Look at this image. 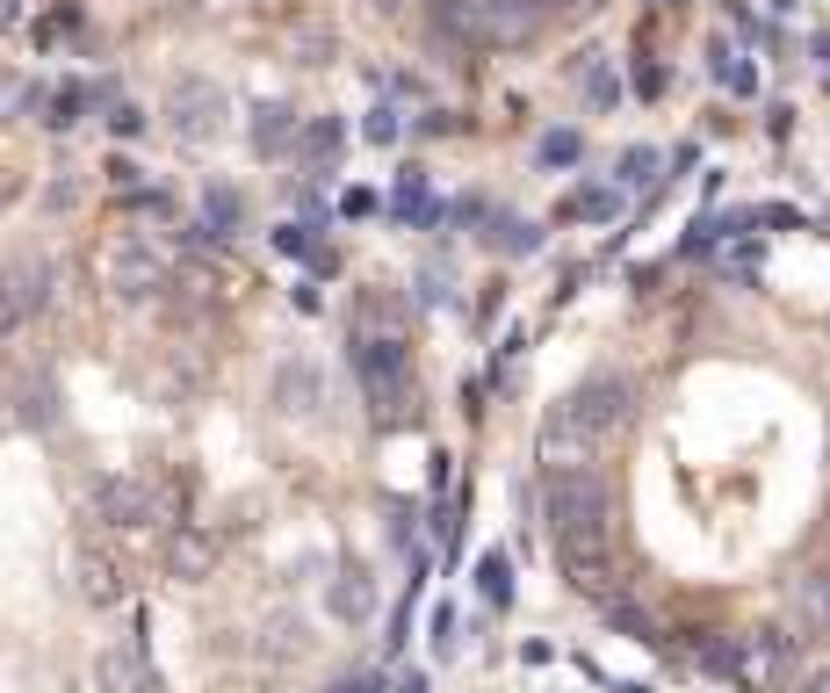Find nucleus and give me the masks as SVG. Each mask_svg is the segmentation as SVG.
<instances>
[{"label": "nucleus", "instance_id": "obj_31", "mask_svg": "<svg viewBox=\"0 0 830 693\" xmlns=\"http://www.w3.org/2000/svg\"><path fill=\"white\" fill-rule=\"evenodd\" d=\"M368 145H398V109H368Z\"/></svg>", "mask_w": 830, "mask_h": 693}, {"label": "nucleus", "instance_id": "obj_4", "mask_svg": "<svg viewBox=\"0 0 830 693\" xmlns=\"http://www.w3.org/2000/svg\"><path fill=\"white\" fill-rule=\"evenodd\" d=\"M354 376H362L368 412H376L383 427H398V419L412 412V354H405L398 332H362V340H354Z\"/></svg>", "mask_w": 830, "mask_h": 693}, {"label": "nucleus", "instance_id": "obj_17", "mask_svg": "<svg viewBox=\"0 0 830 693\" xmlns=\"http://www.w3.org/2000/svg\"><path fill=\"white\" fill-rule=\"evenodd\" d=\"M708 66H715V80H723L729 94H759V66H751V58H737L729 44H715V52H708Z\"/></svg>", "mask_w": 830, "mask_h": 693}, {"label": "nucleus", "instance_id": "obj_37", "mask_svg": "<svg viewBox=\"0 0 830 693\" xmlns=\"http://www.w3.org/2000/svg\"><path fill=\"white\" fill-rule=\"evenodd\" d=\"M15 22H22V0H0V36L15 30Z\"/></svg>", "mask_w": 830, "mask_h": 693}, {"label": "nucleus", "instance_id": "obj_28", "mask_svg": "<svg viewBox=\"0 0 830 693\" xmlns=\"http://www.w3.org/2000/svg\"><path fill=\"white\" fill-rule=\"evenodd\" d=\"M275 253H296V260H311V253H318L311 225H296V217H289V225H275Z\"/></svg>", "mask_w": 830, "mask_h": 693}, {"label": "nucleus", "instance_id": "obj_9", "mask_svg": "<svg viewBox=\"0 0 830 693\" xmlns=\"http://www.w3.org/2000/svg\"><path fill=\"white\" fill-rule=\"evenodd\" d=\"M94 686L102 693H159V672H152V658H145V643L138 636L109 643L102 658H94Z\"/></svg>", "mask_w": 830, "mask_h": 693}, {"label": "nucleus", "instance_id": "obj_23", "mask_svg": "<svg viewBox=\"0 0 830 693\" xmlns=\"http://www.w3.org/2000/svg\"><path fill=\"white\" fill-rule=\"evenodd\" d=\"M30 102H36V80H30V72H0V123H15Z\"/></svg>", "mask_w": 830, "mask_h": 693}, {"label": "nucleus", "instance_id": "obj_35", "mask_svg": "<svg viewBox=\"0 0 830 693\" xmlns=\"http://www.w3.org/2000/svg\"><path fill=\"white\" fill-rule=\"evenodd\" d=\"M592 8H600V0H542V15H592Z\"/></svg>", "mask_w": 830, "mask_h": 693}, {"label": "nucleus", "instance_id": "obj_21", "mask_svg": "<svg viewBox=\"0 0 830 693\" xmlns=\"http://www.w3.org/2000/svg\"><path fill=\"white\" fill-rule=\"evenodd\" d=\"M622 209V189H578L571 203H564V217H585V225H606Z\"/></svg>", "mask_w": 830, "mask_h": 693}, {"label": "nucleus", "instance_id": "obj_2", "mask_svg": "<svg viewBox=\"0 0 830 693\" xmlns=\"http://www.w3.org/2000/svg\"><path fill=\"white\" fill-rule=\"evenodd\" d=\"M628 419H636V383L628 376H592V383H578L571 398L549 405V419H542V455H549V469L556 463H592Z\"/></svg>", "mask_w": 830, "mask_h": 693}, {"label": "nucleus", "instance_id": "obj_27", "mask_svg": "<svg viewBox=\"0 0 830 693\" xmlns=\"http://www.w3.org/2000/svg\"><path fill=\"white\" fill-rule=\"evenodd\" d=\"M491 239H499L505 253H535L542 231H535V225H520V217H499V231H491Z\"/></svg>", "mask_w": 830, "mask_h": 693}, {"label": "nucleus", "instance_id": "obj_5", "mask_svg": "<svg viewBox=\"0 0 830 693\" xmlns=\"http://www.w3.org/2000/svg\"><path fill=\"white\" fill-rule=\"evenodd\" d=\"M225 116H231V102H225L217 80H173L167 87V130L181 145H217L225 138Z\"/></svg>", "mask_w": 830, "mask_h": 693}, {"label": "nucleus", "instance_id": "obj_32", "mask_svg": "<svg viewBox=\"0 0 830 693\" xmlns=\"http://www.w3.org/2000/svg\"><path fill=\"white\" fill-rule=\"evenodd\" d=\"M109 130H116V138H138V130H145V109L138 102H116V109H109Z\"/></svg>", "mask_w": 830, "mask_h": 693}, {"label": "nucleus", "instance_id": "obj_39", "mask_svg": "<svg viewBox=\"0 0 830 693\" xmlns=\"http://www.w3.org/2000/svg\"><path fill=\"white\" fill-rule=\"evenodd\" d=\"M0 203H8V173H0Z\"/></svg>", "mask_w": 830, "mask_h": 693}, {"label": "nucleus", "instance_id": "obj_38", "mask_svg": "<svg viewBox=\"0 0 830 693\" xmlns=\"http://www.w3.org/2000/svg\"><path fill=\"white\" fill-rule=\"evenodd\" d=\"M398 693H427V672H412V679H405V686Z\"/></svg>", "mask_w": 830, "mask_h": 693}, {"label": "nucleus", "instance_id": "obj_3", "mask_svg": "<svg viewBox=\"0 0 830 693\" xmlns=\"http://www.w3.org/2000/svg\"><path fill=\"white\" fill-rule=\"evenodd\" d=\"M102 289H109V304H123V311H145V304H159V296L173 289V260L159 253L145 231H116V239L102 246Z\"/></svg>", "mask_w": 830, "mask_h": 693}, {"label": "nucleus", "instance_id": "obj_36", "mask_svg": "<svg viewBox=\"0 0 830 693\" xmlns=\"http://www.w3.org/2000/svg\"><path fill=\"white\" fill-rule=\"evenodd\" d=\"M332 693H383L376 672H354V679H332Z\"/></svg>", "mask_w": 830, "mask_h": 693}, {"label": "nucleus", "instance_id": "obj_7", "mask_svg": "<svg viewBox=\"0 0 830 693\" xmlns=\"http://www.w3.org/2000/svg\"><path fill=\"white\" fill-rule=\"evenodd\" d=\"M72 586H80L87 606H123L138 578H130V564H123L116 549H102V542H80V549H72Z\"/></svg>", "mask_w": 830, "mask_h": 693}, {"label": "nucleus", "instance_id": "obj_20", "mask_svg": "<svg viewBox=\"0 0 830 693\" xmlns=\"http://www.w3.org/2000/svg\"><path fill=\"white\" fill-rule=\"evenodd\" d=\"M340 138H346L340 123H332V116H318V123H304V130H296V152H304V159H318V167H326V159L340 152Z\"/></svg>", "mask_w": 830, "mask_h": 693}, {"label": "nucleus", "instance_id": "obj_10", "mask_svg": "<svg viewBox=\"0 0 830 693\" xmlns=\"http://www.w3.org/2000/svg\"><path fill=\"white\" fill-rule=\"evenodd\" d=\"M542 30H549L542 0H491V15H485V52H520V44H535Z\"/></svg>", "mask_w": 830, "mask_h": 693}, {"label": "nucleus", "instance_id": "obj_15", "mask_svg": "<svg viewBox=\"0 0 830 693\" xmlns=\"http://www.w3.org/2000/svg\"><path fill=\"white\" fill-rule=\"evenodd\" d=\"M289 145H296V116H289L282 102H260V109H253V152H260V159H282Z\"/></svg>", "mask_w": 830, "mask_h": 693}, {"label": "nucleus", "instance_id": "obj_19", "mask_svg": "<svg viewBox=\"0 0 830 693\" xmlns=\"http://www.w3.org/2000/svg\"><path fill=\"white\" fill-rule=\"evenodd\" d=\"M477 592H485V606H513V564H505L499 549L477 564Z\"/></svg>", "mask_w": 830, "mask_h": 693}, {"label": "nucleus", "instance_id": "obj_24", "mask_svg": "<svg viewBox=\"0 0 830 693\" xmlns=\"http://www.w3.org/2000/svg\"><path fill=\"white\" fill-rule=\"evenodd\" d=\"M701 664L715 679H744V643H701Z\"/></svg>", "mask_w": 830, "mask_h": 693}, {"label": "nucleus", "instance_id": "obj_16", "mask_svg": "<svg viewBox=\"0 0 830 693\" xmlns=\"http://www.w3.org/2000/svg\"><path fill=\"white\" fill-rule=\"evenodd\" d=\"M795 614H801V628H809V636H830V571H809V578H801Z\"/></svg>", "mask_w": 830, "mask_h": 693}, {"label": "nucleus", "instance_id": "obj_25", "mask_svg": "<svg viewBox=\"0 0 830 693\" xmlns=\"http://www.w3.org/2000/svg\"><path fill=\"white\" fill-rule=\"evenodd\" d=\"M80 109H87V87L72 80V87H58V94H52V116H44V123H52V130H72V123H80Z\"/></svg>", "mask_w": 830, "mask_h": 693}, {"label": "nucleus", "instance_id": "obj_33", "mask_svg": "<svg viewBox=\"0 0 830 693\" xmlns=\"http://www.w3.org/2000/svg\"><path fill=\"white\" fill-rule=\"evenodd\" d=\"M433 650H441V658L455 650V606H433Z\"/></svg>", "mask_w": 830, "mask_h": 693}, {"label": "nucleus", "instance_id": "obj_11", "mask_svg": "<svg viewBox=\"0 0 830 693\" xmlns=\"http://www.w3.org/2000/svg\"><path fill=\"white\" fill-rule=\"evenodd\" d=\"M275 405L289 419H318V412H326V376H318L311 354H296V362L275 368Z\"/></svg>", "mask_w": 830, "mask_h": 693}, {"label": "nucleus", "instance_id": "obj_12", "mask_svg": "<svg viewBox=\"0 0 830 693\" xmlns=\"http://www.w3.org/2000/svg\"><path fill=\"white\" fill-rule=\"evenodd\" d=\"M485 15H491V0H427V22L433 36H448V44H477L485 52Z\"/></svg>", "mask_w": 830, "mask_h": 693}, {"label": "nucleus", "instance_id": "obj_1", "mask_svg": "<svg viewBox=\"0 0 830 693\" xmlns=\"http://www.w3.org/2000/svg\"><path fill=\"white\" fill-rule=\"evenodd\" d=\"M542 513H549V542L556 564L585 600H614V491L600 469L585 463H556L542 485Z\"/></svg>", "mask_w": 830, "mask_h": 693}, {"label": "nucleus", "instance_id": "obj_22", "mask_svg": "<svg viewBox=\"0 0 830 693\" xmlns=\"http://www.w3.org/2000/svg\"><path fill=\"white\" fill-rule=\"evenodd\" d=\"M15 419H22V427H52V383H44V376L15 390Z\"/></svg>", "mask_w": 830, "mask_h": 693}, {"label": "nucleus", "instance_id": "obj_29", "mask_svg": "<svg viewBox=\"0 0 830 693\" xmlns=\"http://www.w3.org/2000/svg\"><path fill=\"white\" fill-rule=\"evenodd\" d=\"M585 94H592V109H614L622 102V80H614L606 66H585Z\"/></svg>", "mask_w": 830, "mask_h": 693}, {"label": "nucleus", "instance_id": "obj_6", "mask_svg": "<svg viewBox=\"0 0 830 693\" xmlns=\"http://www.w3.org/2000/svg\"><path fill=\"white\" fill-rule=\"evenodd\" d=\"M87 513H94V527H116V535L152 527L159 520V485H145V477H109V485H94Z\"/></svg>", "mask_w": 830, "mask_h": 693}, {"label": "nucleus", "instance_id": "obj_26", "mask_svg": "<svg viewBox=\"0 0 830 693\" xmlns=\"http://www.w3.org/2000/svg\"><path fill=\"white\" fill-rule=\"evenodd\" d=\"M578 152H585L578 130H549V138H542V167H578Z\"/></svg>", "mask_w": 830, "mask_h": 693}, {"label": "nucleus", "instance_id": "obj_18", "mask_svg": "<svg viewBox=\"0 0 830 693\" xmlns=\"http://www.w3.org/2000/svg\"><path fill=\"white\" fill-rule=\"evenodd\" d=\"M203 225L217 231V239H231V231H246V203L231 189H209L203 195Z\"/></svg>", "mask_w": 830, "mask_h": 693}, {"label": "nucleus", "instance_id": "obj_14", "mask_svg": "<svg viewBox=\"0 0 830 693\" xmlns=\"http://www.w3.org/2000/svg\"><path fill=\"white\" fill-rule=\"evenodd\" d=\"M217 556H225V549H217L209 527H181V535L167 542V571L181 578V586H203V578L217 571Z\"/></svg>", "mask_w": 830, "mask_h": 693}, {"label": "nucleus", "instance_id": "obj_40", "mask_svg": "<svg viewBox=\"0 0 830 693\" xmlns=\"http://www.w3.org/2000/svg\"><path fill=\"white\" fill-rule=\"evenodd\" d=\"M658 8H686V0H658Z\"/></svg>", "mask_w": 830, "mask_h": 693}, {"label": "nucleus", "instance_id": "obj_13", "mask_svg": "<svg viewBox=\"0 0 830 693\" xmlns=\"http://www.w3.org/2000/svg\"><path fill=\"white\" fill-rule=\"evenodd\" d=\"M326 614L332 622H368V614H376V578H368L362 564H340L332 586H326Z\"/></svg>", "mask_w": 830, "mask_h": 693}, {"label": "nucleus", "instance_id": "obj_30", "mask_svg": "<svg viewBox=\"0 0 830 693\" xmlns=\"http://www.w3.org/2000/svg\"><path fill=\"white\" fill-rule=\"evenodd\" d=\"M650 173H658V152H650V145H636V152H622V189H643Z\"/></svg>", "mask_w": 830, "mask_h": 693}, {"label": "nucleus", "instance_id": "obj_8", "mask_svg": "<svg viewBox=\"0 0 830 693\" xmlns=\"http://www.w3.org/2000/svg\"><path fill=\"white\" fill-rule=\"evenodd\" d=\"M44 296H52V260H15V268H0V340H8Z\"/></svg>", "mask_w": 830, "mask_h": 693}, {"label": "nucleus", "instance_id": "obj_34", "mask_svg": "<svg viewBox=\"0 0 830 693\" xmlns=\"http://www.w3.org/2000/svg\"><path fill=\"white\" fill-rule=\"evenodd\" d=\"M109 181H116V189H138V181H145V167H138V159H109Z\"/></svg>", "mask_w": 830, "mask_h": 693}]
</instances>
